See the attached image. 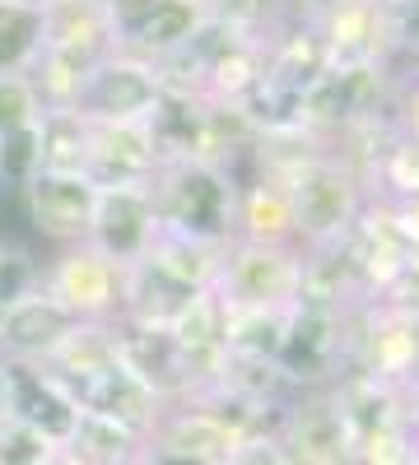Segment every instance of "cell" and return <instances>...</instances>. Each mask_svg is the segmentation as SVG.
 Returning a JSON list of instances; mask_svg holds the SVG:
<instances>
[{
    "instance_id": "83f0119b",
    "label": "cell",
    "mask_w": 419,
    "mask_h": 465,
    "mask_svg": "<svg viewBox=\"0 0 419 465\" xmlns=\"http://www.w3.org/2000/svg\"><path fill=\"white\" fill-rule=\"evenodd\" d=\"M10 414H5V359H0V423H5Z\"/></svg>"
},
{
    "instance_id": "8fae6325",
    "label": "cell",
    "mask_w": 419,
    "mask_h": 465,
    "mask_svg": "<svg viewBox=\"0 0 419 465\" xmlns=\"http://www.w3.org/2000/svg\"><path fill=\"white\" fill-rule=\"evenodd\" d=\"M75 326H80V322H75L43 284H33L15 302L0 307V359L43 368L56 349L70 340Z\"/></svg>"
},
{
    "instance_id": "603a6c76",
    "label": "cell",
    "mask_w": 419,
    "mask_h": 465,
    "mask_svg": "<svg viewBox=\"0 0 419 465\" xmlns=\"http://www.w3.org/2000/svg\"><path fill=\"white\" fill-rule=\"evenodd\" d=\"M47 451H52V442L24 429V423H15V419L0 423V465H43Z\"/></svg>"
},
{
    "instance_id": "5b68a950",
    "label": "cell",
    "mask_w": 419,
    "mask_h": 465,
    "mask_svg": "<svg viewBox=\"0 0 419 465\" xmlns=\"http://www.w3.org/2000/svg\"><path fill=\"white\" fill-rule=\"evenodd\" d=\"M107 19L122 56L168 65L177 52L192 47L210 10L205 0H107Z\"/></svg>"
},
{
    "instance_id": "52a82bcc",
    "label": "cell",
    "mask_w": 419,
    "mask_h": 465,
    "mask_svg": "<svg viewBox=\"0 0 419 465\" xmlns=\"http://www.w3.org/2000/svg\"><path fill=\"white\" fill-rule=\"evenodd\" d=\"M122 275L117 261H107L89 242H75L52 252V261L37 265L43 284L75 322H117L122 317Z\"/></svg>"
},
{
    "instance_id": "cb8c5ba5",
    "label": "cell",
    "mask_w": 419,
    "mask_h": 465,
    "mask_svg": "<svg viewBox=\"0 0 419 465\" xmlns=\"http://www.w3.org/2000/svg\"><path fill=\"white\" fill-rule=\"evenodd\" d=\"M392 131L410 144H419V74L396 94V112H392Z\"/></svg>"
},
{
    "instance_id": "6da1fadb",
    "label": "cell",
    "mask_w": 419,
    "mask_h": 465,
    "mask_svg": "<svg viewBox=\"0 0 419 465\" xmlns=\"http://www.w3.org/2000/svg\"><path fill=\"white\" fill-rule=\"evenodd\" d=\"M256 168L275 173L294 201V232L303 252H331L354 232L368 210V173L350 153L326 149H294L289 159H271L256 144Z\"/></svg>"
},
{
    "instance_id": "e0dca14e",
    "label": "cell",
    "mask_w": 419,
    "mask_h": 465,
    "mask_svg": "<svg viewBox=\"0 0 419 465\" xmlns=\"http://www.w3.org/2000/svg\"><path fill=\"white\" fill-rule=\"evenodd\" d=\"M80 410H89V414H103V419H112V423H122V429H131V433H140L145 442H149V433L159 429V419H164V401L149 391V386L135 377V372H126V368H117L112 377H103L94 391L80 401Z\"/></svg>"
},
{
    "instance_id": "ba28073f",
    "label": "cell",
    "mask_w": 419,
    "mask_h": 465,
    "mask_svg": "<svg viewBox=\"0 0 419 465\" xmlns=\"http://www.w3.org/2000/svg\"><path fill=\"white\" fill-rule=\"evenodd\" d=\"M164 98V70L112 52L94 65L89 84L80 94V116H89L94 126H145L155 116Z\"/></svg>"
},
{
    "instance_id": "277c9868",
    "label": "cell",
    "mask_w": 419,
    "mask_h": 465,
    "mask_svg": "<svg viewBox=\"0 0 419 465\" xmlns=\"http://www.w3.org/2000/svg\"><path fill=\"white\" fill-rule=\"evenodd\" d=\"M271 447L284 465H350L354 438L340 410L335 386L326 391H294L271 419Z\"/></svg>"
},
{
    "instance_id": "d6986e66",
    "label": "cell",
    "mask_w": 419,
    "mask_h": 465,
    "mask_svg": "<svg viewBox=\"0 0 419 465\" xmlns=\"http://www.w3.org/2000/svg\"><path fill=\"white\" fill-rule=\"evenodd\" d=\"M224 247L228 242H201V238H186V232L164 228L149 256H155L164 270H173L177 280H186L192 289H214L219 265H224Z\"/></svg>"
},
{
    "instance_id": "2e32d148",
    "label": "cell",
    "mask_w": 419,
    "mask_h": 465,
    "mask_svg": "<svg viewBox=\"0 0 419 465\" xmlns=\"http://www.w3.org/2000/svg\"><path fill=\"white\" fill-rule=\"evenodd\" d=\"M37 163L56 177H89L94 163V122L75 107H47L37 122Z\"/></svg>"
},
{
    "instance_id": "d4e9b609",
    "label": "cell",
    "mask_w": 419,
    "mask_h": 465,
    "mask_svg": "<svg viewBox=\"0 0 419 465\" xmlns=\"http://www.w3.org/2000/svg\"><path fill=\"white\" fill-rule=\"evenodd\" d=\"M224 465H284V460H280V451L271 447V438H252L247 447H238Z\"/></svg>"
},
{
    "instance_id": "f1b7e54d",
    "label": "cell",
    "mask_w": 419,
    "mask_h": 465,
    "mask_svg": "<svg viewBox=\"0 0 419 465\" xmlns=\"http://www.w3.org/2000/svg\"><path fill=\"white\" fill-rule=\"evenodd\" d=\"M373 5H377V10H392V5H401V0H373Z\"/></svg>"
},
{
    "instance_id": "5bb4252c",
    "label": "cell",
    "mask_w": 419,
    "mask_h": 465,
    "mask_svg": "<svg viewBox=\"0 0 419 465\" xmlns=\"http://www.w3.org/2000/svg\"><path fill=\"white\" fill-rule=\"evenodd\" d=\"M234 242H265V247H298L294 232V201L289 186L265 173L252 168L238 177V201H234Z\"/></svg>"
},
{
    "instance_id": "3957f363",
    "label": "cell",
    "mask_w": 419,
    "mask_h": 465,
    "mask_svg": "<svg viewBox=\"0 0 419 465\" xmlns=\"http://www.w3.org/2000/svg\"><path fill=\"white\" fill-rule=\"evenodd\" d=\"M159 219L173 232L201 242H234V201L238 182L214 163H177L155 177Z\"/></svg>"
},
{
    "instance_id": "4dcf8cb0",
    "label": "cell",
    "mask_w": 419,
    "mask_h": 465,
    "mask_svg": "<svg viewBox=\"0 0 419 465\" xmlns=\"http://www.w3.org/2000/svg\"><path fill=\"white\" fill-rule=\"evenodd\" d=\"M135 465H145V460H135Z\"/></svg>"
},
{
    "instance_id": "7c38bea8",
    "label": "cell",
    "mask_w": 419,
    "mask_h": 465,
    "mask_svg": "<svg viewBox=\"0 0 419 465\" xmlns=\"http://www.w3.org/2000/svg\"><path fill=\"white\" fill-rule=\"evenodd\" d=\"M5 414L52 447H65L80 423V405L70 401V391L47 368L33 363H5Z\"/></svg>"
},
{
    "instance_id": "7402d4cb",
    "label": "cell",
    "mask_w": 419,
    "mask_h": 465,
    "mask_svg": "<svg viewBox=\"0 0 419 465\" xmlns=\"http://www.w3.org/2000/svg\"><path fill=\"white\" fill-rule=\"evenodd\" d=\"M37 173H43V163H37V126L19 135H0V191L19 196Z\"/></svg>"
},
{
    "instance_id": "4fadbf2b",
    "label": "cell",
    "mask_w": 419,
    "mask_h": 465,
    "mask_svg": "<svg viewBox=\"0 0 419 465\" xmlns=\"http://www.w3.org/2000/svg\"><path fill=\"white\" fill-rule=\"evenodd\" d=\"M205 289H192L173 270H164L155 256H145L122 275V317L117 322L131 331H173L192 312V302Z\"/></svg>"
},
{
    "instance_id": "30bf717a",
    "label": "cell",
    "mask_w": 419,
    "mask_h": 465,
    "mask_svg": "<svg viewBox=\"0 0 419 465\" xmlns=\"http://www.w3.org/2000/svg\"><path fill=\"white\" fill-rule=\"evenodd\" d=\"M94 196H98V182L94 177L37 173L19 191V210H24V223L33 228V238H43L52 252H61V247H75V242L89 238Z\"/></svg>"
},
{
    "instance_id": "9c48e42d",
    "label": "cell",
    "mask_w": 419,
    "mask_h": 465,
    "mask_svg": "<svg viewBox=\"0 0 419 465\" xmlns=\"http://www.w3.org/2000/svg\"><path fill=\"white\" fill-rule=\"evenodd\" d=\"M317 47H322V70L335 74H368L387 70V19L373 0H340L326 15L313 19Z\"/></svg>"
},
{
    "instance_id": "4316f807",
    "label": "cell",
    "mask_w": 419,
    "mask_h": 465,
    "mask_svg": "<svg viewBox=\"0 0 419 465\" xmlns=\"http://www.w3.org/2000/svg\"><path fill=\"white\" fill-rule=\"evenodd\" d=\"M43 465H85V460H80V456H75L70 447H52V451L43 456Z\"/></svg>"
},
{
    "instance_id": "f546056e",
    "label": "cell",
    "mask_w": 419,
    "mask_h": 465,
    "mask_svg": "<svg viewBox=\"0 0 419 465\" xmlns=\"http://www.w3.org/2000/svg\"><path fill=\"white\" fill-rule=\"evenodd\" d=\"M414 465H419V447H414Z\"/></svg>"
},
{
    "instance_id": "7a4b0ae2",
    "label": "cell",
    "mask_w": 419,
    "mask_h": 465,
    "mask_svg": "<svg viewBox=\"0 0 419 465\" xmlns=\"http://www.w3.org/2000/svg\"><path fill=\"white\" fill-rule=\"evenodd\" d=\"M308 280L303 247H265V242H228L214 280L224 312H294Z\"/></svg>"
},
{
    "instance_id": "44dd1931",
    "label": "cell",
    "mask_w": 419,
    "mask_h": 465,
    "mask_svg": "<svg viewBox=\"0 0 419 465\" xmlns=\"http://www.w3.org/2000/svg\"><path fill=\"white\" fill-rule=\"evenodd\" d=\"M43 98L28 70H0V135H19L43 122Z\"/></svg>"
},
{
    "instance_id": "8992f818",
    "label": "cell",
    "mask_w": 419,
    "mask_h": 465,
    "mask_svg": "<svg viewBox=\"0 0 419 465\" xmlns=\"http://www.w3.org/2000/svg\"><path fill=\"white\" fill-rule=\"evenodd\" d=\"M164 232L159 201H155V182H117V186H98L94 196V219H89V247L103 252L107 261H117L131 270L155 252Z\"/></svg>"
},
{
    "instance_id": "ffe728a7",
    "label": "cell",
    "mask_w": 419,
    "mask_h": 465,
    "mask_svg": "<svg viewBox=\"0 0 419 465\" xmlns=\"http://www.w3.org/2000/svg\"><path fill=\"white\" fill-rule=\"evenodd\" d=\"M43 52V5L0 0V70H33Z\"/></svg>"
},
{
    "instance_id": "9a60e30c",
    "label": "cell",
    "mask_w": 419,
    "mask_h": 465,
    "mask_svg": "<svg viewBox=\"0 0 419 465\" xmlns=\"http://www.w3.org/2000/svg\"><path fill=\"white\" fill-rule=\"evenodd\" d=\"M89 177L98 186L155 182L159 177V153H155V140H149V126H94Z\"/></svg>"
},
{
    "instance_id": "484cf974",
    "label": "cell",
    "mask_w": 419,
    "mask_h": 465,
    "mask_svg": "<svg viewBox=\"0 0 419 465\" xmlns=\"http://www.w3.org/2000/svg\"><path fill=\"white\" fill-rule=\"evenodd\" d=\"M401 405H405V419L414 423V433H419V368H414L410 381L401 386Z\"/></svg>"
},
{
    "instance_id": "ac0fdd59",
    "label": "cell",
    "mask_w": 419,
    "mask_h": 465,
    "mask_svg": "<svg viewBox=\"0 0 419 465\" xmlns=\"http://www.w3.org/2000/svg\"><path fill=\"white\" fill-rule=\"evenodd\" d=\"M65 447L80 456L85 465H135V460H145L149 442L140 433L122 429V423L103 419V414L80 410V423H75V433H70Z\"/></svg>"
}]
</instances>
